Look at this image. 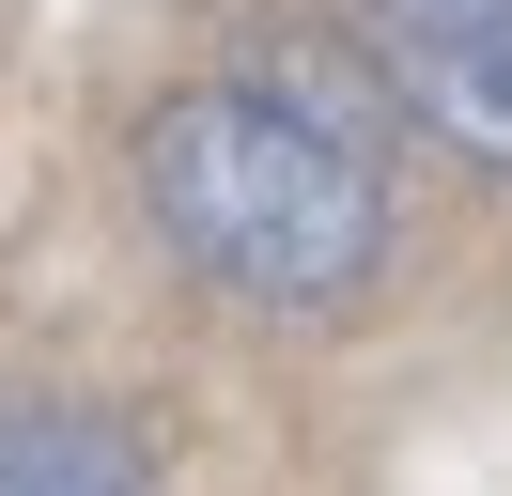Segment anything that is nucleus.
<instances>
[{
    "mask_svg": "<svg viewBox=\"0 0 512 496\" xmlns=\"http://www.w3.org/2000/svg\"><path fill=\"white\" fill-rule=\"evenodd\" d=\"M125 171H140L156 248L249 310H342L388 264V155L326 78H280V62L187 78L140 109Z\"/></svg>",
    "mask_w": 512,
    "mask_h": 496,
    "instance_id": "nucleus-1",
    "label": "nucleus"
},
{
    "mask_svg": "<svg viewBox=\"0 0 512 496\" xmlns=\"http://www.w3.org/2000/svg\"><path fill=\"white\" fill-rule=\"evenodd\" d=\"M388 78L435 140H466L481 171H512V0H373Z\"/></svg>",
    "mask_w": 512,
    "mask_h": 496,
    "instance_id": "nucleus-2",
    "label": "nucleus"
},
{
    "mask_svg": "<svg viewBox=\"0 0 512 496\" xmlns=\"http://www.w3.org/2000/svg\"><path fill=\"white\" fill-rule=\"evenodd\" d=\"M0 496H156V450H140L109 403L0 388Z\"/></svg>",
    "mask_w": 512,
    "mask_h": 496,
    "instance_id": "nucleus-3",
    "label": "nucleus"
}]
</instances>
